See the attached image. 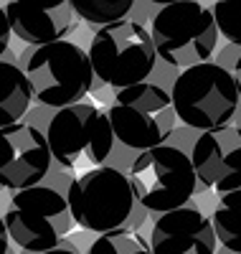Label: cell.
<instances>
[{
  "label": "cell",
  "mask_w": 241,
  "mask_h": 254,
  "mask_svg": "<svg viewBox=\"0 0 241 254\" xmlns=\"http://www.w3.org/2000/svg\"><path fill=\"white\" fill-rule=\"evenodd\" d=\"M20 69L31 84L33 99L54 110L81 104L94 84L89 54L66 38L49 46H31Z\"/></svg>",
  "instance_id": "1"
},
{
  "label": "cell",
  "mask_w": 241,
  "mask_h": 254,
  "mask_svg": "<svg viewBox=\"0 0 241 254\" xmlns=\"http://www.w3.org/2000/svg\"><path fill=\"white\" fill-rule=\"evenodd\" d=\"M150 38L158 59L173 69L185 71L211 61L218 44V28L211 8L195 0H181L163 5L152 15Z\"/></svg>",
  "instance_id": "2"
},
{
  "label": "cell",
  "mask_w": 241,
  "mask_h": 254,
  "mask_svg": "<svg viewBox=\"0 0 241 254\" xmlns=\"http://www.w3.org/2000/svg\"><path fill=\"white\" fill-rule=\"evenodd\" d=\"M66 201L74 224L99 237L127 229L140 206L129 176L112 165H102L97 171L76 176L69 186Z\"/></svg>",
  "instance_id": "3"
},
{
  "label": "cell",
  "mask_w": 241,
  "mask_h": 254,
  "mask_svg": "<svg viewBox=\"0 0 241 254\" xmlns=\"http://www.w3.org/2000/svg\"><path fill=\"white\" fill-rule=\"evenodd\" d=\"M170 99L178 120L201 132L226 127L241 102L234 71L213 61L181 71L173 81Z\"/></svg>",
  "instance_id": "4"
},
{
  "label": "cell",
  "mask_w": 241,
  "mask_h": 254,
  "mask_svg": "<svg viewBox=\"0 0 241 254\" xmlns=\"http://www.w3.org/2000/svg\"><path fill=\"white\" fill-rule=\"evenodd\" d=\"M86 54L94 76L117 92L145 84L158 61L150 28L137 20H120L115 26L99 28Z\"/></svg>",
  "instance_id": "5"
},
{
  "label": "cell",
  "mask_w": 241,
  "mask_h": 254,
  "mask_svg": "<svg viewBox=\"0 0 241 254\" xmlns=\"http://www.w3.org/2000/svg\"><path fill=\"white\" fill-rule=\"evenodd\" d=\"M51 158L69 168V171L89 173L104 165L112 153L115 132L107 120V112L97 110L94 104L81 102L74 107L59 110L46 130Z\"/></svg>",
  "instance_id": "6"
},
{
  "label": "cell",
  "mask_w": 241,
  "mask_h": 254,
  "mask_svg": "<svg viewBox=\"0 0 241 254\" xmlns=\"http://www.w3.org/2000/svg\"><path fill=\"white\" fill-rule=\"evenodd\" d=\"M129 183L137 203L160 216L190 206V198L198 188L190 155L173 145L140 153L129 165Z\"/></svg>",
  "instance_id": "7"
},
{
  "label": "cell",
  "mask_w": 241,
  "mask_h": 254,
  "mask_svg": "<svg viewBox=\"0 0 241 254\" xmlns=\"http://www.w3.org/2000/svg\"><path fill=\"white\" fill-rule=\"evenodd\" d=\"M107 120L112 125L115 140L132 150H152L165 145L175 130V115L170 94L158 84H137L117 92L107 110Z\"/></svg>",
  "instance_id": "8"
},
{
  "label": "cell",
  "mask_w": 241,
  "mask_h": 254,
  "mask_svg": "<svg viewBox=\"0 0 241 254\" xmlns=\"http://www.w3.org/2000/svg\"><path fill=\"white\" fill-rule=\"evenodd\" d=\"M3 221L8 237L31 254L61 247L74 226L66 196L56 193L51 186H36L13 193Z\"/></svg>",
  "instance_id": "9"
},
{
  "label": "cell",
  "mask_w": 241,
  "mask_h": 254,
  "mask_svg": "<svg viewBox=\"0 0 241 254\" xmlns=\"http://www.w3.org/2000/svg\"><path fill=\"white\" fill-rule=\"evenodd\" d=\"M51 160L49 140L33 125L18 122L0 130V188L18 193L41 186Z\"/></svg>",
  "instance_id": "10"
},
{
  "label": "cell",
  "mask_w": 241,
  "mask_h": 254,
  "mask_svg": "<svg viewBox=\"0 0 241 254\" xmlns=\"http://www.w3.org/2000/svg\"><path fill=\"white\" fill-rule=\"evenodd\" d=\"M190 163L198 183L216 193L241 188V127L226 125L221 130L201 132L193 142Z\"/></svg>",
  "instance_id": "11"
},
{
  "label": "cell",
  "mask_w": 241,
  "mask_h": 254,
  "mask_svg": "<svg viewBox=\"0 0 241 254\" xmlns=\"http://www.w3.org/2000/svg\"><path fill=\"white\" fill-rule=\"evenodd\" d=\"M218 239L213 224L201 208L183 206L158 216L150 234L152 254H216Z\"/></svg>",
  "instance_id": "12"
},
{
  "label": "cell",
  "mask_w": 241,
  "mask_h": 254,
  "mask_svg": "<svg viewBox=\"0 0 241 254\" xmlns=\"http://www.w3.org/2000/svg\"><path fill=\"white\" fill-rule=\"evenodd\" d=\"M10 31L31 46H49L56 41H63V36L71 33L74 10L71 3H56V5H36L13 0L5 5Z\"/></svg>",
  "instance_id": "13"
},
{
  "label": "cell",
  "mask_w": 241,
  "mask_h": 254,
  "mask_svg": "<svg viewBox=\"0 0 241 254\" xmlns=\"http://www.w3.org/2000/svg\"><path fill=\"white\" fill-rule=\"evenodd\" d=\"M31 84L23 69L10 61H0V130L18 125L31 107Z\"/></svg>",
  "instance_id": "14"
},
{
  "label": "cell",
  "mask_w": 241,
  "mask_h": 254,
  "mask_svg": "<svg viewBox=\"0 0 241 254\" xmlns=\"http://www.w3.org/2000/svg\"><path fill=\"white\" fill-rule=\"evenodd\" d=\"M211 224L221 247L234 254H241V188L221 196L211 214Z\"/></svg>",
  "instance_id": "15"
},
{
  "label": "cell",
  "mask_w": 241,
  "mask_h": 254,
  "mask_svg": "<svg viewBox=\"0 0 241 254\" xmlns=\"http://www.w3.org/2000/svg\"><path fill=\"white\" fill-rule=\"evenodd\" d=\"M74 15L84 18L86 23L107 28L120 20H127V13L135 8L132 0H69Z\"/></svg>",
  "instance_id": "16"
},
{
  "label": "cell",
  "mask_w": 241,
  "mask_h": 254,
  "mask_svg": "<svg viewBox=\"0 0 241 254\" xmlns=\"http://www.w3.org/2000/svg\"><path fill=\"white\" fill-rule=\"evenodd\" d=\"M86 254H152V252L132 229H117L97 237Z\"/></svg>",
  "instance_id": "17"
},
{
  "label": "cell",
  "mask_w": 241,
  "mask_h": 254,
  "mask_svg": "<svg viewBox=\"0 0 241 254\" xmlns=\"http://www.w3.org/2000/svg\"><path fill=\"white\" fill-rule=\"evenodd\" d=\"M216 28L229 44L241 46V3H234V0H221V3L211 5Z\"/></svg>",
  "instance_id": "18"
},
{
  "label": "cell",
  "mask_w": 241,
  "mask_h": 254,
  "mask_svg": "<svg viewBox=\"0 0 241 254\" xmlns=\"http://www.w3.org/2000/svg\"><path fill=\"white\" fill-rule=\"evenodd\" d=\"M10 36H13V31H10V23H8V13H5V8H0V56L8 51Z\"/></svg>",
  "instance_id": "19"
},
{
  "label": "cell",
  "mask_w": 241,
  "mask_h": 254,
  "mask_svg": "<svg viewBox=\"0 0 241 254\" xmlns=\"http://www.w3.org/2000/svg\"><path fill=\"white\" fill-rule=\"evenodd\" d=\"M8 229H5V221L0 219V254H8Z\"/></svg>",
  "instance_id": "20"
},
{
  "label": "cell",
  "mask_w": 241,
  "mask_h": 254,
  "mask_svg": "<svg viewBox=\"0 0 241 254\" xmlns=\"http://www.w3.org/2000/svg\"><path fill=\"white\" fill-rule=\"evenodd\" d=\"M43 254H79V252H76V247H71V244L63 242L61 247H56V249H51V252H43Z\"/></svg>",
  "instance_id": "21"
},
{
  "label": "cell",
  "mask_w": 241,
  "mask_h": 254,
  "mask_svg": "<svg viewBox=\"0 0 241 254\" xmlns=\"http://www.w3.org/2000/svg\"><path fill=\"white\" fill-rule=\"evenodd\" d=\"M234 79H236V89H239V97H241V54H239V59L234 61Z\"/></svg>",
  "instance_id": "22"
}]
</instances>
